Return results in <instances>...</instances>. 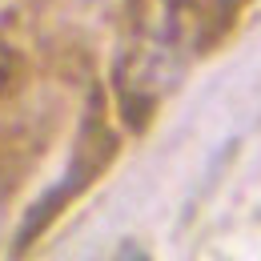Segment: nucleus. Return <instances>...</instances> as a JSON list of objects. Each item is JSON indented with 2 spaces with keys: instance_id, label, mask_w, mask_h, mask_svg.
<instances>
[]
</instances>
